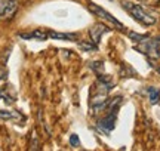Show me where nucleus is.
Returning <instances> with one entry per match:
<instances>
[{
    "label": "nucleus",
    "mask_w": 160,
    "mask_h": 151,
    "mask_svg": "<svg viewBox=\"0 0 160 151\" xmlns=\"http://www.w3.org/2000/svg\"><path fill=\"white\" fill-rule=\"evenodd\" d=\"M122 6L137 19L138 22L144 24V25H153V24L156 22V18L151 17L150 13H147V12L144 11V7H141L139 5H135V3H131V2L123 0V2H122Z\"/></svg>",
    "instance_id": "1"
},
{
    "label": "nucleus",
    "mask_w": 160,
    "mask_h": 151,
    "mask_svg": "<svg viewBox=\"0 0 160 151\" xmlns=\"http://www.w3.org/2000/svg\"><path fill=\"white\" fill-rule=\"evenodd\" d=\"M141 46H138L137 49L138 51H141L142 53H145L147 56H150V58H160V43L156 39H145L144 41H141L139 43Z\"/></svg>",
    "instance_id": "2"
},
{
    "label": "nucleus",
    "mask_w": 160,
    "mask_h": 151,
    "mask_svg": "<svg viewBox=\"0 0 160 151\" xmlns=\"http://www.w3.org/2000/svg\"><path fill=\"white\" fill-rule=\"evenodd\" d=\"M89 11L91 12H93L97 17H99V18H102V19H105V21H108L111 25H114L116 28H119V30H123L125 28V25L120 22L117 18H114L111 13H108L107 11H104L101 6H98V5H95V3H89Z\"/></svg>",
    "instance_id": "3"
},
{
    "label": "nucleus",
    "mask_w": 160,
    "mask_h": 151,
    "mask_svg": "<svg viewBox=\"0 0 160 151\" xmlns=\"http://www.w3.org/2000/svg\"><path fill=\"white\" fill-rule=\"evenodd\" d=\"M117 110H119V107L108 108V114L98 122V128L101 129V130H104L105 134L111 132L116 128V114H117Z\"/></svg>",
    "instance_id": "4"
},
{
    "label": "nucleus",
    "mask_w": 160,
    "mask_h": 151,
    "mask_svg": "<svg viewBox=\"0 0 160 151\" xmlns=\"http://www.w3.org/2000/svg\"><path fill=\"white\" fill-rule=\"evenodd\" d=\"M18 11V0H5L0 7V18L11 19Z\"/></svg>",
    "instance_id": "5"
},
{
    "label": "nucleus",
    "mask_w": 160,
    "mask_h": 151,
    "mask_svg": "<svg viewBox=\"0 0 160 151\" xmlns=\"http://www.w3.org/2000/svg\"><path fill=\"white\" fill-rule=\"evenodd\" d=\"M108 31H110V28L107 27V25L98 22V24H95L91 30H89V36H91L92 41H93L95 45H98L99 40H101V36H102L104 33H108Z\"/></svg>",
    "instance_id": "6"
},
{
    "label": "nucleus",
    "mask_w": 160,
    "mask_h": 151,
    "mask_svg": "<svg viewBox=\"0 0 160 151\" xmlns=\"http://www.w3.org/2000/svg\"><path fill=\"white\" fill-rule=\"evenodd\" d=\"M21 39H25V40H46L49 39V34L45 33V31H40V30H36V31H31V33H25V34H19Z\"/></svg>",
    "instance_id": "7"
},
{
    "label": "nucleus",
    "mask_w": 160,
    "mask_h": 151,
    "mask_svg": "<svg viewBox=\"0 0 160 151\" xmlns=\"http://www.w3.org/2000/svg\"><path fill=\"white\" fill-rule=\"evenodd\" d=\"M48 34L51 39H57V40H71L76 41L79 39V36L76 33H57V31H48Z\"/></svg>",
    "instance_id": "8"
},
{
    "label": "nucleus",
    "mask_w": 160,
    "mask_h": 151,
    "mask_svg": "<svg viewBox=\"0 0 160 151\" xmlns=\"http://www.w3.org/2000/svg\"><path fill=\"white\" fill-rule=\"evenodd\" d=\"M148 96H150V102L153 105L159 104L160 101V90L156 87H148Z\"/></svg>",
    "instance_id": "9"
},
{
    "label": "nucleus",
    "mask_w": 160,
    "mask_h": 151,
    "mask_svg": "<svg viewBox=\"0 0 160 151\" xmlns=\"http://www.w3.org/2000/svg\"><path fill=\"white\" fill-rule=\"evenodd\" d=\"M19 113L17 111H5L0 110V119H5V120H11V119H19Z\"/></svg>",
    "instance_id": "10"
},
{
    "label": "nucleus",
    "mask_w": 160,
    "mask_h": 151,
    "mask_svg": "<svg viewBox=\"0 0 160 151\" xmlns=\"http://www.w3.org/2000/svg\"><path fill=\"white\" fill-rule=\"evenodd\" d=\"M91 68L93 73H97V76H101L104 73V62L102 61H95L91 64Z\"/></svg>",
    "instance_id": "11"
},
{
    "label": "nucleus",
    "mask_w": 160,
    "mask_h": 151,
    "mask_svg": "<svg viewBox=\"0 0 160 151\" xmlns=\"http://www.w3.org/2000/svg\"><path fill=\"white\" fill-rule=\"evenodd\" d=\"M128 36L131 37L132 40L135 41H144L145 39H148V36H144V34H137V33H133V31H131V33H128Z\"/></svg>",
    "instance_id": "12"
},
{
    "label": "nucleus",
    "mask_w": 160,
    "mask_h": 151,
    "mask_svg": "<svg viewBox=\"0 0 160 151\" xmlns=\"http://www.w3.org/2000/svg\"><path fill=\"white\" fill-rule=\"evenodd\" d=\"M83 51H97V45L93 43V45H91V43H88V41H82L79 45Z\"/></svg>",
    "instance_id": "13"
},
{
    "label": "nucleus",
    "mask_w": 160,
    "mask_h": 151,
    "mask_svg": "<svg viewBox=\"0 0 160 151\" xmlns=\"http://www.w3.org/2000/svg\"><path fill=\"white\" fill-rule=\"evenodd\" d=\"M70 144H71V147H79L80 145V139H79V136L76 134H71L70 135Z\"/></svg>",
    "instance_id": "14"
},
{
    "label": "nucleus",
    "mask_w": 160,
    "mask_h": 151,
    "mask_svg": "<svg viewBox=\"0 0 160 151\" xmlns=\"http://www.w3.org/2000/svg\"><path fill=\"white\" fill-rule=\"evenodd\" d=\"M31 151H39V141L36 136H33V141H31Z\"/></svg>",
    "instance_id": "15"
},
{
    "label": "nucleus",
    "mask_w": 160,
    "mask_h": 151,
    "mask_svg": "<svg viewBox=\"0 0 160 151\" xmlns=\"http://www.w3.org/2000/svg\"><path fill=\"white\" fill-rule=\"evenodd\" d=\"M5 76H6V71H5V70H2V68H0V80H2V79H3Z\"/></svg>",
    "instance_id": "16"
},
{
    "label": "nucleus",
    "mask_w": 160,
    "mask_h": 151,
    "mask_svg": "<svg viewBox=\"0 0 160 151\" xmlns=\"http://www.w3.org/2000/svg\"><path fill=\"white\" fill-rule=\"evenodd\" d=\"M3 96H5V95H3V92L0 90V98H3Z\"/></svg>",
    "instance_id": "17"
},
{
    "label": "nucleus",
    "mask_w": 160,
    "mask_h": 151,
    "mask_svg": "<svg viewBox=\"0 0 160 151\" xmlns=\"http://www.w3.org/2000/svg\"><path fill=\"white\" fill-rule=\"evenodd\" d=\"M156 40H157V41L160 43V36H159V37H156Z\"/></svg>",
    "instance_id": "18"
},
{
    "label": "nucleus",
    "mask_w": 160,
    "mask_h": 151,
    "mask_svg": "<svg viewBox=\"0 0 160 151\" xmlns=\"http://www.w3.org/2000/svg\"><path fill=\"white\" fill-rule=\"evenodd\" d=\"M157 73H159V74H160V67H159V68H157Z\"/></svg>",
    "instance_id": "19"
}]
</instances>
